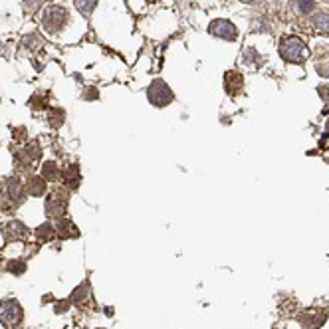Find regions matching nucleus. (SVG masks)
Returning a JSON list of instances; mask_svg holds the SVG:
<instances>
[{"label":"nucleus","mask_w":329,"mask_h":329,"mask_svg":"<svg viewBox=\"0 0 329 329\" xmlns=\"http://www.w3.org/2000/svg\"><path fill=\"white\" fill-rule=\"evenodd\" d=\"M280 56L286 62L292 64H302L308 58V46L302 38L298 36H284L280 40Z\"/></svg>","instance_id":"nucleus-1"},{"label":"nucleus","mask_w":329,"mask_h":329,"mask_svg":"<svg viewBox=\"0 0 329 329\" xmlns=\"http://www.w3.org/2000/svg\"><path fill=\"white\" fill-rule=\"evenodd\" d=\"M24 320L22 306L16 300H4L0 302V324L6 329H18Z\"/></svg>","instance_id":"nucleus-2"},{"label":"nucleus","mask_w":329,"mask_h":329,"mask_svg":"<svg viewBox=\"0 0 329 329\" xmlns=\"http://www.w3.org/2000/svg\"><path fill=\"white\" fill-rule=\"evenodd\" d=\"M68 18H70L68 10L64 6L54 4V6H48L44 10V14H42V26L46 28V32L56 34V32H60L68 24Z\"/></svg>","instance_id":"nucleus-3"},{"label":"nucleus","mask_w":329,"mask_h":329,"mask_svg":"<svg viewBox=\"0 0 329 329\" xmlns=\"http://www.w3.org/2000/svg\"><path fill=\"white\" fill-rule=\"evenodd\" d=\"M147 98H149V102L155 106V108H164V106H168L170 102H172V92H170V88L164 84L163 80H155L151 86H149V90H147Z\"/></svg>","instance_id":"nucleus-4"},{"label":"nucleus","mask_w":329,"mask_h":329,"mask_svg":"<svg viewBox=\"0 0 329 329\" xmlns=\"http://www.w3.org/2000/svg\"><path fill=\"white\" fill-rule=\"evenodd\" d=\"M68 212V194L64 190H54L50 192V196L46 198V214L50 218H64V214Z\"/></svg>","instance_id":"nucleus-5"},{"label":"nucleus","mask_w":329,"mask_h":329,"mask_svg":"<svg viewBox=\"0 0 329 329\" xmlns=\"http://www.w3.org/2000/svg\"><path fill=\"white\" fill-rule=\"evenodd\" d=\"M328 320V312L324 308H312L300 316V324L306 329H320Z\"/></svg>","instance_id":"nucleus-6"},{"label":"nucleus","mask_w":329,"mask_h":329,"mask_svg":"<svg viewBox=\"0 0 329 329\" xmlns=\"http://www.w3.org/2000/svg\"><path fill=\"white\" fill-rule=\"evenodd\" d=\"M28 228L20 220H10L2 226V236L6 242H16V240H26L28 238Z\"/></svg>","instance_id":"nucleus-7"},{"label":"nucleus","mask_w":329,"mask_h":329,"mask_svg":"<svg viewBox=\"0 0 329 329\" xmlns=\"http://www.w3.org/2000/svg\"><path fill=\"white\" fill-rule=\"evenodd\" d=\"M208 32L212 34V36H216L220 40H236V36H238V30H236V26L232 24V22H228V20H214L210 26H208Z\"/></svg>","instance_id":"nucleus-8"},{"label":"nucleus","mask_w":329,"mask_h":329,"mask_svg":"<svg viewBox=\"0 0 329 329\" xmlns=\"http://www.w3.org/2000/svg\"><path fill=\"white\" fill-rule=\"evenodd\" d=\"M224 88L230 96H238L244 90V76L240 72H234V70L224 74Z\"/></svg>","instance_id":"nucleus-9"},{"label":"nucleus","mask_w":329,"mask_h":329,"mask_svg":"<svg viewBox=\"0 0 329 329\" xmlns=\"http://www.w3.org/2000/svg\"><path fill=\"white\" fill-rule=\"evenodd\" d=\"M56 234L62 238V240H68V238H78L80 236V230L76 228V224L68 218H60L56 224Z\"/></svg>","instance_id":"nucleus-10"},{"label":"nucleus","mask_w":329,"mask_h":329,"mask_svg":"<svg viewBox=\"0 0 329 329\" xmlns=\"http://www.w3.org/2000/svg\"><path fill=\"white\" fill-rule=\"evenodd\" d=\"M64 182H66V186L68 188H78L80 186V182H82V174H80V166L78 164H68L66 166V170H64Z\"/></svg>","instance_id":"nucleus-11"},{"label":"nucleus","mask_w":329,"mask_h":329,"mask_svg":"<svg viewBox=\"0 0 329 329\" xmlns=\"http://www.w3.org/2000/svg\"><path fill=\"white\" fill-rule=\"evenodd\" d=\"M26 194L30 196H42L46 192V180L42 176H32L26 180Z\"/></svg>","instance_id":"nucleus-12"},{"label":"nucleus","mask_w":329,"mask_h":329,"mask_svg":"<svg viewBox=\"0 0 329 329\" xmlns=\"http://www.w3.org/2000/svg\"><path fill=\"white\" fill-rule=\"evenodd\" d=\"M22 157H24V161H28V163H34V161H38L40 157H42V149H40V143L38 141H30L24 149H22Z\"/></svg>","instance_id":"nucleus-13"},{"label":"nucleus","mask_w":329,"mask_h":329,"mask_svg":"<svg viewBox=\"0 0 329 329\" xmlns=\"http://www.w3.org/2000/svg\"><path fill=\"white\" fill-rule=\"evenodd\" d=\"M88 298H90V284H82L74 290V294L70 296V302L72 304H84Z\"/></svg>","instance_id":"nucleus-14"},{"label":"nucleus","mask_w":329,"mask_h":329,"mask_svg":"<svg viewBox=\"0 0 329 329\" xmlns=\"http://www.w3.org/2000/svg\"><path fill=\"white\" fill-rule=\"evenodd\" d=\"M56 234V226L54 224H50V222H44L42 226H38V230H36V238L40 240V242H48V240H52Z\"/></svg>","instance_id":"nucleus-15"},{"label":"nucleus","mask_w":329,"mask_h":329,"mask_svg":"<svg viewBox=\"0 0 329 329\" xmlns=\"http://www.w3.org/2000/svg\"><path fill=\"white\" fill-rule=\"evenodd\" d=\"M60 176H62V172H60V168H58L56 163L48 161V163L42 164V178L44 180H58Z\"/></svg>","instance_id":"nucleus-16"},{"label":"nucleus","mask_w":329,"mask_h":329,"mask_svg":"<svg viewBox=\"0 0 329 329\" xmlns=\"http://www.w3.org/2000/svg\"><path fill=\"white\" fill-rule=\"evenodd\" d=\"M312 22H314V26H316V30H318V32H322V34H329V14H326V12H320V14H316V16L312 18Z\"/></svg>","instance_id":"nucleus-17"},{"label":"nucleus","mask_w":329,"mask_h":329,"mask_svg":"<svg viewBox=\"0 0 329 329\" xmlns=\"http://www.w3.org/2000/svg\"><path fill=\"white\" fill-rule=\"evenodd\" d=\"M4 270L14 276H22L26 272V262H24V260H12V262H8V264L4 266Z\"/></svg>","instance_id":"nucleus-18"},{"label":"nucleus","mask_w":329,"mask_h":329,"mask_svg":"<svg viewBox=\"0 0 329 329\" xmlns=\"http://www.w3.org/2000/svg\"><path fill=\"white\" fill-rule=\"evenodd\" d=\"M76 6L80 8V12H82V14L90 16V14L94 12V8L98 6V0H76Z\"/></svg>","instance_id":"nucleus-19"},{"label":"nucleus","mask_w":329,"mask_h":329,"mask_svg":"<svg viewBox=\"0 0 329 329\" xmlns=\"http://www.w3.org/2000/svg\"><path fill=\"white\" fill-rule=\"evenodd\" d=\"M64 111L62 110H50V113H48V121H50V125L52 127H60L62 123H64Z\"/></svg>","instance_id":"nucleus-20"},{"label":"nucleus","mask_w":329,"mask_h":329,"mask_svg":"<svg viewBox=\"0 0 329 329\" xmlns=\"http://www.w3.org/2000/svg\"><path fill=\"white\" fill-rule=\"evenodd\" d=\"M30 106H32V108L42 110V108H46V102H44V98H42V96H34V98L30 100Z\"/></svg>","instance_id":"nucleus-21"},{"label":"nucleus","mask_w":329,"mask_h":329,"mask_svg":"<svg viewBox=\"0 0 329 329\" xmlns=\"http://www.w3.org/2000/svg\"><path fill=\"white\" fill-rule=\"evenodd\" d=\"M14 139H16V141H26V139H28L26 129H24V127H16V129H14Z\"/></svg>","instance_id":"nucleus-22"},{"label":"nucleus","mask_w":329,"mask_h":329,"mask_svg":"<svg viewBox=\"0 0 329 329\" xmlns=\"http://www.w3.org/2000/svg\"><path fill=\"white\" fill-rule=\"evenodd\" d=\"M70 304H72L70 300H66V302H60V304H56V312H58V314H64V312L68 310V306H70Z\"/></svg>","instance_id":"nucleus-23"},{"label":"nucleus","mask_w":329,"mask_h":329,"mask_svg":"<svg viewBox=\"0 0 329 329\" xmlns=\"http://www.w3.org/2000/svg\"><path fill=\"white\" fill-rule=\"evenodd\" d=\"M298 2L302 4V10H304V12H310V10H312V6H314L310 0H298Z\"/></svg>","instance_id":"nucleus-24"},{"label":"nucleus","mask_w":329,"mask_h":329,"mask_svg":"<svg viewBox=\"0 0 329 329\" xmlns=\"http://www.w3.org/2000/svg\"><path fill=\"white\" fill-rule=\"evenodd\" d=\"M84 98H86V100H94V98H98V92H96V90H90V94L84 96Z\"/></svg>","instance_id":"nucleus-25"},{"label":"nucleus","mask_w":329,"mask_h":329,"mask_svg":"<svg viewBox=\"0 0 329 329\" xmlns=\"http://www.w3.org/2000/svg\"><path fill=\"white\" fill-rule=\"evenodd\" d=\"M240 2H244V4H256V2H260V0H240Z\"/></svg>","instance_id":"nucleus-26"},{"label":"nucleus","mask_w":329,"mask_h":329,"mask_svg":"<svg viewBox=\"0 0 329 329\" xmlns=\"http://www.w3.org/2000/svg\"><path fill=\"white\" fill-rule=\"evenodd\" d=\"M147 2H155V0H147Z\"/></svg>","instance_id":"nucleus-27"}]
</instances>
